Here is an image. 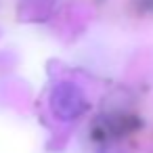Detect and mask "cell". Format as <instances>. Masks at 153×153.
<instances>
[{
    "instance_id": "obj_1",
    "label": "cell",
    "mask_w": 153,
    "mask_h": 153,
    "mask_svg": "<svg viewBox=\"0 0 153 153\" xmlns=\"http://www.w3.org/2000/svg\"><path fill=\"white\" fill-rule=\"evenodd\" d=\"M51 111L59 122H74L80 115L86 113L88 109V97L86 92L74 84V82H59L53 90H51V99H48Z\"/></svg>"
},
{
    "instance_id": "obj_2",
    "label": "cell",
    "mask_w": 153,
    "mask_h": 153,
    "mask_svg": "<svg viewBox=\"0 0 153 153\" xmlns=\"http://www.w3.org/2000/svg\"><path fill=\"white\" fill-rule=\"evenodd\" d=\"M99 153H126V151L122 147H117V145H105V147L99 149Z\"/></svg>"
},
{
    "instance_id": "obj_3",
    "label": "cell",
    "mask_w": 153,
    "mask_h": 153,
    "mask_svg": "<svg viewBox=\"0 0 153 153\" xmlns=\"http://www.w3.org/2000/svg\"><path fill=\"white\" fill-rule=\"evenodd\" d=\"M30 2H34V4H40V2H46V0H30ZM51 2V0H48Z\"/></svg>"
}]
</instances>
